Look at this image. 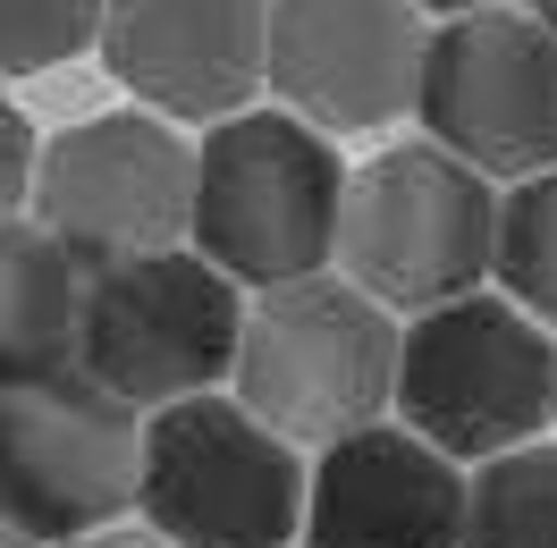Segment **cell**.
Here are the masks:
<instances>
[{"label":"cell","instance_id":"cell-14","mask_svg":"<svg viewBox=\"0 0 557 548\" xmlns=\"http://www.w3.org/2000/svg\"><path fill=\"white\" fill-rule=\"evenodd\" d=\"M456 548H557V439L507 447L465 473V540Z\"/></svg>","mask_w":557,"mask_h":548},{"label":"cell","instance_id":"cell-4","mask_svg":"<svg viewBox=\"0 0 557 548\" xmlns=\"http://www.w3.org/2000/svg\"><path fill=\"white\" fill-rule=\"evenodd\" d=\"M490 245H498V186L414 136L347 170L330 271L381 312H440L456 296H482Z\"/></svg>","mask_w":557,"mask_h":548},{"label":"cell","instance_id":"cell-3","mask_svg":"<svg viewBox=\"0 0 557 548\" xmlns=\"http://www.w3.org/2000/svg\"><path fill=\"white\" fill-rule=\"evenodd\" d=\"M397 431L440 447L448 464H490L532 447L557 413V338L507 296H456L397 329Z\"/></svg>","mask_w":557,"mask_h":548},{"label":"cell","instance_id":"cell-5","mask_svg":"<svg viewBox=\"0 0 557 548\" xmlns=\"http://www.w3.org/2000/svg\"><path fill=\"white\" fill-rule=\"evenodd\" d=\"M237 329L245 287H228L186 245L85 271V287H76V372L110 388L127 413L211 397L237 363Z\"/></svg>","mask_w":557,"mask_h":548},{"label":"cell","instance_id":"cell-13","mask_svg":"<svg viewBox=\"0 0 557 548\" xmlns=\"http://www.w3.org/2000/svg\"><path fill=\"white\" fill-rule=\"evenodd\" d=\"M76 287L85 278L35 220H0V397L76 363Z\"/></svg>","mask_w":557,"mask_h":548},{"label":"cell","instance_id":"cell-16","mask_svg":"<svg viewBox=\"0 0 557 548\" xmlns=\"http://www.w3.org/2000/svg\"><path fill=\"white\" fill-rule=\"evenodd\" d=\"M102 0H0V76H42L94 51Z\"/></svg>","mask_w":557,"mask_h":548},{"label":"cell","instance_id":"cell-17","mask_svg":"<svg viewBox=\"0 0 557 548\" xmlns=\"http://www.w3.org/2000/svg\"><path fill=\"white\" fill-rule=\"evenodd\" d=\"M35 127H26V110L0 102V220H26V186H35Z\"/></svg>","mask_w":557,"mask_h":548},{"label":"cell","instance_id":"cell-21","mask_svg":"<svg viewBox=\"0 0 557 548\" xmlns=\"http://www.w3.org/2000/svg\"><path fill=\"white\" fill-rule=\"evenodd\" d=\"M0 548H35V540H17V532H9V523H0Z\"/></svg>","mask_w":557,"mask_h":548},{"label":"cell","instance_id":"cell-10","mask_svg":"<svg viewBox=\"0 0 557 548\" xmlns=\"http://www.w3.org/2000/svg\"><path fill=\"white\" fill-rule=\"evenodd\" d=\"M422 9L406 0H271L262 85L313 136H381L414 110L422 85Z\"/></svg>","mask_w":557,"mask_h":548},{"label":"cell","instance_id":"cell-9","mask_svg":"<svg viewBox=\"0 0 557 548\" xmlns=\"http://www.w3.org/2000/svg\"><path fill=\"white\" fill-rule=\"evenodd\" d=\"M414 119L422 144H440L490 186L557 170V35L507 0L473 17H440L422 42Z\"/></svg>","mask_w":557,"mask_h":548},{"label":"cell","instance_id":"cell-15","mask_svg":"<svg viewBox=\"0 0 557 548\" xmlns=\"http://www.w3.org/2000/svg\"><path fill=\"white\" fill-rule=\"evenodd\" d=\"M490 278H498V296H507L523 321L557 329V170H541V177H523V186L498 195Z\"/></svg>","mask_w":557,"mask_h":548},{"label":"cell","instance_id":"cell-2","mask_svg":"<svg viewBox=\"0 0 557 548\" xmlns=\"http://www.w3.org/2000/svg\"><path fill=\"white\" fill-rule=\"evenodd\" d=\"M237 406L287 447H338L388 422L397 388V312H381L338 271L245 296L237 329Z\"/></svg>","mask_w":557,"mask_h":548},{"label":"cell","instance_id":"cell-7","mask_svg":"<svg viewBox=\"0 0 557 548\" xmlns=\"http://www.w3.org/2000/svg\"><path fill=\"white\" fill-rule=\"evenodd\" d=\"M144 413L76 372L26 379L0 397V523L35 548L119 532L136 514Z\"/></svg>","mask_w":557,"mask_h":548},{"label":"cell","instance_id":"cell-18","mask_svg":"<svg viewBox=\"0 0 557 548\" xmlns=\"http://www.w3.org/2000/svg\"><path fill=\"white\" fill-rule=\"evenodd\" d=\"M69 548H161L144 523H119V532H94V540H69Z\"/></svg>","mask_w":557,"mask_h":548},{"label":"cell","instance_id":"cell-11","mask_svg":"<svg viewBox=\"0 0 557 548\" xmlns=\"http://www.w3.org/2000/svg\"><path fill=\"white\" fill-rule=\"evenodd\" d=\"M271 0H102V68L161 127H220L262 94Z\"/></svg>","mask_w":557,"mask_h":548},{"label":"cell","instance_id":"cell-22","mask_svg":"<svg viewBox=\"0 0 557 548\" xmlns=\"http://www.w3.org/2000/svg\"><path fill=\"white\" fill-rule=\"evenodd\" d=\"M549 422H557V413H549Z\"/></svg>","mask_w":557,"mask_h":548},{"label":"cell","instance_id":"cell-1","mask_svg":"<svg viewBox=\"0 0 557 548\" xmlns=\"http://www.w3.org/2000/svg\"><path fill=\"white\" fill-rule=\"evenodd\" d=\"M347 203L338 144L313 136L287 110H237L195 144V203H186V253H203L228 287H296L330 271Z\"/></svg>","mask_w":557,"mask_h":548},{"label":"cell","instance_id":"cell-20","mask_svg":"<svg viewBox=\"0 0 557 548\" xmlns=\"http://www.w3.org/2000/svg\"><path fill=\"white\" fill-rule=\"evenodd\" d=\"M516 9L532 17V26H549V35H557V0H516Z\"/></svg>","mask_w":557,"mask_h":548},{"label":"cell","instance_id":"cell-19","mask_svg":"<svg viewBox=\"0 0 557 548\" xmlns=\"http://www.w3.org/2000/svg\"><path fill=\"white\" fill-rule=\"evenodd\" d=\"M406 9H422V17H473V9H490V0H406Z\"/></svg>","mask_w":557,"mask_h":548},{"label":"cell","instance_id":"cell-12","mask_svg":"<svg viewBox=\"0 0 557 548\" xmlns=\"http://www.w3.org/2000/svg\"><path fill=\"white\" fill-rule=\"evenodd\" d=\"M465 540V464L397 422L321 447L305 464V548H456Z\"/></svg>","mask_w":557,"mask_h":548},{"label":"cell","instance_id":"cell-6","mask_svg":"<svg viewBox=\"0 0 557 548\" xmlns=\"http://www.w3.org/2000/svg\"><path fill=\"white\" fill-rule=\"evenodd\" d=\"M136 507L161 548H287L305 532V456L211 388L144 413Z\"/></svg>","mask_w":557,"mask_h":548},{"label":"cell","instance_id":"cell-8","mask_svg":"<svg viewBox=\"0 0 557 548\" xmlns=\"http://www.w3.org/2000/svg\"><path fill=\"white\" fill-rule=\"evenodd\" d=\"M186 203H195V144L144 110L76 119L69 136L35 152L26 186V220L69 253L76 278L186 245Z\"/></svg>","mask_w":557,"mask_h":548}]
</instances>
